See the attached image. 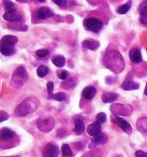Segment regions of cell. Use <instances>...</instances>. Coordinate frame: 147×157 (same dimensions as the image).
Returning a JSON list of instances; mask_svg holds the SVG:
<instances>
[{
  "mask_svg": "<svg viewBox=\"0 0 147 157\" xmlns=\"http://www.w3.org/2000/svg\"><path fill=\"white\" fill-rule=\"evenodd\" d=\"M111 111L117 116H126V115H131L132 114V109L131 105H113L111 107Z\"/></svg>",
  "mask_w": 147,
  "mask_h": 157,
  "instance_id": "cell-6",
  "label": "cell"
},
{
  "mask_svg": "<svg viewBox=\"0 0 147 157\" xmlns=\"http://www.w3.org/2000/svg\"><path fill=\"white\" fill-rule=\"evenodd\" d=\"M87 131H88V135L92 136V137L99 135V133L101 132V122H98L97 121V122L93 123V124L89 125V127L87 128Z\"/></svg>",
  "mask_w": 147,
  "mask_h": 157,
  "instance_id": "cell-12",
  "label": "cell"
},
{
  "mask_svg": "<svg viewBox=\"0 0 147 157\" xmlns=\"http://www.w3.org/2000/svg\"><path fill=\"white\" fill-rule=\"evenodd\" d=\"M3 6H5L6 11H10V10L15 9L14 3L12 2V1H10V0H3Z\"/></svg>",
  "mask_w": 147,
  "mask_h": 157,
  "instance_id": "cell-31",
  "label": "cell"
},
{
  "mask_svg": "<svg viewBox=\"0 0 147 157\" xmlns=\"http://www.w3.org/2000/svg\"><path fill=\"white\" fill-rule=\"evenodd\" d=\"M135 156H147V153H144V152H141V151H138L135 153Z\"/></svg>",
  "mask_w": 147,
  "mask_h": 157,
  "instance_id": "cell-40",
  "label": "cell"
},
{
  "mask_svg": "<svg viewBox=\"0 0 147 157\" xmlns=\"http://www.w3.org/2000/svg\"><path fill=\"white\" fill-rule=\"evenodd\" d=\"M97 121L98 122H101V123H104L106 121V115H105V113H99L97 115Z\"/></svg>",
  "mask_w": 147,
  "mask_h": 157,
  "instance_id": "cell-33",
  "label": "cell"
},
{
  "mask_svg": "<svg viewBox=\"0 0 147 157\" xmlns=\"http://www.w3.org/2000/svg\"><path fill=\"white\" fill-rule=\"evenodd\" d=\"M103 63L107 69L114 73H120L125 68V61L121 54L116 50H110L105 53Z\"/></svg>",
  "mask_w": 147,
  "mask_h": 157,
  "instance_id": "cell-1",
  "label": "cell"
},
{
  "mask_svg": "<svg viewBox=\"0 0 147 157\" xmlns=\"http://www.w3.org/2000/svg\"><path fill=\"white\" fill-rule=\"evenodd\" d=\"M38 107H39V100L36 97H28L16 107V109L14 110V114L17 117H23L35 112Z\"/></svg>",
  "mask_w": 147,
  "mask_h": 157,
  "instance_id": "cell-2",
  "label": "cell"
},
{
  "mask_svg": "<svg viewBox=\"0 0 147 157\" xmlns=\"http://www.w3.org/2000/svg\"><path fill=\"white\" fill-rule=\"evenodd\" d=\"M138 12H140L141 15H146L147 14V0L146 1H143L140 5V7H138Z\"/></svg>",
  "mask_w": 147,
  "mask_h": 157,
  "instance_id": "cell-29",
  "label": "cell"
},
{
  "mask_svg": "<svg viewBox=\"0 0 147 157\" xmlns=\"http://www.w3.org/2000/svg\"><path fill=\"white\" fill-rule=\"evenodd\" d=\"M18 2H28V1H31V0H16Z\"/></svg>",
  "mask_w": 147,
  "mask_h": 157,
  "instance_id": "cell-41",
  "label": "cell"
},
{
  "mask_svg": "<svg viewBox=\"0 0 147 157\" xmlns=\"http://www.w3.org/2000/svg\"><path fill=\"white\" fill-rule=\"evenodd\" d=\"M53 15H54L53 11L50 8H46V7L40 8L37 11V17L39 18V20H46V18H48V17H52Z\"/></svg>",
  "mask_w": 147,
  "mask_h": 157,
  "instance_id": "cell-9",
  "label": "cell"
},
{
  "mask_svg": "<svg viewBox=\"0 0 147 157\" xmlns=\"http://www.w3.org/2000/svg\"><path fill=\"white\" fill-rule=\"evenodd\" d=\"M43 155L44 156H57L58 155V147L55 144H47L43 148Z\"/></svg>",
  "mask_w": 147,
  "mask_h": 157,
  "instance_id": "cell-10",
  "label": "cell"
},
{
  "mask_svg": "<svg viewBox=\"0 0 147 157\" xmlns=\"http://www.w3.org/2000/svg\"><path fill=\"white\" fill-rule=\"evenodd\" d=\"M129 57L132 63H138L143 60L142 54H141V51L138 50V48H132L129 53Z\"/></svg>",
  "mask_w": 147,
  "mask_h": 157,
  "instance_id": "cell-13",
  "label": "cell"
},
{
  "mask_svg": "<svg viewBox=\"0 0 147 157\" xmlns=\"http://www.w3.org/2000/svg\"><path fill=\"white\" fill-rule=\"evenodd\" d=\"M82 45L87 50L96 51L100 46V43L98 41H96V40H85V41H83Z\"/></svg>",
  "mask_w": 147,
  "mask_h": 157,
  "instance_id": "cell-16",
  "label": "cell"
},
{
  "mask_svg": "<svg viewBox=\"0 0 147 157\" xmlns=\"http://www.w3.org/2000/svg\"><path fill=\"white\" fill-rule=\"evenodd\" d=\"M50 98L54 99V100H57V101H65V100H67L68 96H67L66 93H58V94L51 95Z\"/></svg>",
  "mask_w": 147,
  "mask_h": 157,
  "instance_id": "cell-27",
  "label": "cell"
},
{
  "mask_svg": "<svg viewBox=\"0 0 147 157\" xmlns=\"http://www.w3.org/2000/svg\"><path fill=\"white\" fill-rule=\"evenodd\" d=\"M47 55H50V53H48L47 50H39L36 52V56L38 57V58H45V57H47Z\"/></svg>",
  "mask_w": 147,
  "mask_h": 157,
  "instance_id": "cell-30",
  "label": "cell"
},
{
  "mask_svg": "<svg viewBox=\"0 0 147 157\" xmlns=\"http://www.w3.org/2000/svg\"><path fill=\"white\" fill-rule=\"evenodd\" d=\"M84 129H85L84 122L82 120H80V118L75 120V122H74V132L76 135H82L84 132Z\"/></svg>",
  "mask_w": 147,
  "mask_h": 157,
  "instance_id": "cell-19",
  "label": "cell"
},
{
  "mask_svg": "<svg viewBox=\"0 0 147 157\" xmlns=\"http://www.w3.org/2000/svg\"><path fill=\"white\" fill-rule=\"evenodd\" d=\"M138 129L143 133H147V117H142L138 121L136 124Z\"/></svg>",
  "mask_w": 147,
  "mask_h": 157,
  "instance_id": "cell-21",
  "label": "cell"
},
{
  "mask_svg": "<svg viewBox=\"0 0 147 157\" xmlns=\"http://www.w3.org/2000/svg\"><path fill=\"white\" fill-rule=\"evenodd\" d=\"M115 83L114 78H106V84H113Z\"/></svg>",
  "mask_w": 147,
  "mask_h": 157,
  "instance_id": "cell-39",
  "label": "cell"
},
{
  "mask_svg": "<svg viewBox=\"0 0 147 157\" xmlns=\"http://www.w3.org/2000/svg\"><path fill=\"white\" fill-rule=\"evenodd\" d=\"M0 114H1V116H0V122H5L6 120H8V118H9V114H8L7 112L1 111V112H0Z\"/></svg>",
  "mask_w": 147,
  "mask_h": 157,
  "instance_id": "cell-35",
  "label": "cell"
},
{
  "mask_svg": "<svg viewBox=\"0 0 147 157\" xmlns=\"http://www.w3.org/2000/svg\"><path fill=\"white\" fill-rule=\"evenodd\" d=\"M3 18L8 22H21L23 20V16L20 12L16 11V9L10 10V11H7L5 14H3Z\"/></svg>",
  "mask_w": 147,
  "mask_h": 157,
  "instance_id": "cell-8",
  "label": "cell"
},
{
  "mask_svg": "<svg viewBox=\"0 0 147 157\" xmlns=\"http://www.w3.org/2000/svg\"><path fill=\"white\" fill-rule=\"evenodd\" d=\"M0 137H1L2 141H5V140H10L15 137V132L10 128H2L1 129V132H0Z\"/></svg>",
  "mask_w": 147,
  "mask_h": 157,
  "instance_id": "cell-17",
  "label": "cell"
},
{
  "mask_svg": "<svg viewBox=\"0 0 147 157\" xmlns=\"http://www.w3.org/2000/svg\"><path fill=\"white\" fill-rule=\"evenodd\" d=\"M106 141H107V137H106V135L100 132L99 135H97V136H95V137H93L92 142L89 144V147L92 148V147H95L97 144H103V143H105Z\"/></svg>",
  "mask_w": 147,
  "mask_h": 157,
  "instance_id": "cell-11",
  "label": "cell"
},
{
  "mask_svg": "<svg viewBox=\"0 0 147 157\" xmlns=\"http://www.w3.org/2000/svg\"><path fill=\"white\" fill-rule=\"evenodd\" d=\"M121 87L125 90H138L140 85H138V83H135V82L127 81V80H126V81L121 84Z\"/></svg>",
  "mask_w": 147,
  "mask_h": 157,
  "instance_id": "cell-18",
  "label": "cell"
},
{
  "mask_svg": "<svg viewBox=\"0 0 147 157\" xmlns=\"http://www.w3.org/2000/svg\"><path fill=\"white\" fill-rule=\"evenodd\" d=\"M53 90H54V83L53 82H48L47 83V93L48 95H53Z\"/></svg>",
  "mask_w": 147,
  "mask_h": 157,
  "instance_id": "cell-34",
  "label": "cell"
},
{
  "mask_svg": "<svg viewBox=\"0 0 147 157\" xmlns=\"http://www.w3.org/2000/svg\"><path fill=\"white\" fill-rule=\"evenodd\" d=\"M18 39L15 36H11V35H7L5 37H2L1 39V45H15L17 43Z\"/></svg>",
  "mask_w": 147,
  "mask_h": 157,
  "instance_id": "cell-15",
  "label": "cell"
},
{
  "mask_svg": "<svg viewBox=\"0 0 147 157\" xmlns=\"http://www.w3.org/2000/svg\"><path fill=\"white\" fill-rule=\"evenodd\" d=\"M131 5H132V1L131 0H129L127 3H125V5L120 6V7L117 9V13L119 14H126L128 11L130 10V8H131Z\"/></svg>",
  "mask_w": 147,
  "mask_h": 157,
  "instance_id": "cell-25",
  "label": "cell"
},
{
  "mask_svg": "<svg viewBox=\"0 0 147 157\" xmlns=\"http://www.w3.org/2000/svg\"><path fill=\"white\" fill-rule=\"evenodd\" d=\"M55 126V120L52 116H43V117H40L37 121V127L40 131L42 132H48L51 131Z\"/></svg>",
  "mask_w": 147,
  "mask_h": 157,
  "instance_id": "cell-4",
  "label": "cell"
},
{
  "mask_svg": "<svg viewBox=\"0 0 147 157\" xmlns=\"http://www.w3.org/2000/svg\"><path fill=\"white\" fill-rule=\"evenodd\" d=\"M48 72H50V69H48L46 66H43V65L38 67V69H37V74L39 78H44Z\"/></svg>",
  "mask_w": 147,
  "mask_h": 157,
  "instance_id": "cell-26",
  "label": "cell"
},
{
  "mask_svg": "<svg viewBox=\"0 0 147 157\" xmlns=\"http://www.w3.org/2000/svg\"><path fill=\"white\" fill-rule=\"evenodd\" d=\"M88 1L91 3V5H99V3H101L103 0H88Z\"/></svg>",
  "mask_w": 147,
  "mask_h": 157,
  "instance_id": "cell-38",
  "label": "cell"
},
{
  "mask_svg": "<svg viewBox=\"0 0 147 157\" xmlns=\"http://www.w3.org/2000/svg\"><path fill=\"white\" fill-rule=\"evenodd\" d=\"M57 74H58V78H61V80H67V78H69V73H68L66 70H62V71L57 72Z\"/></svg>",
  "mask_w": 147,
  "mask_h": 157,
  "instance_id": "cell-32",
  "label": "cell"
},
{
  "mask_svg": "<svg viewBox=\"0 0 147 157\" xmlns=\"http://www.w3.org/2000/svg\"><path fill=\"white\" fill-rule=\"evenodd\" d=\"M20 23L21 22H13V24H12V22H10L9 28L13 29V30H17V31H26L27 29H28V27H27L26 25H21Z\"/></svg>",
  "mask_w": 147,
  "mask_h": 157,
  "instance_id": "cell-24",
  "label": "cell"
},
{
  "mask_svg": "<svg viewBox=\"0 0 147 157\" xmlns=\"http://www.w3.org/2000/svg\"><path fill=\"white\" fill-rule=\"evenodd\" d=\"M96 94H97V90L93 86H87V87L84 88V90L82 93L83 97L85 99H87V100H91L96 96Z\"/></svg>",
  "mask_w": 147,
  "mask_h": 157,
  "instance_id": "cell-14",
  "label": "cell"
},
{
  "mask_svg": "<svg viewBox=\"0 0 147 157\" xmlns=\"http://www.w3.org/2000/svg\"><path fill=\"white\" fill-rule=\"evenodd\" d=\"M144 94L147 96V83H146V86H145V90H144Z\"/></svg>",
  "mask_w": 147,
  "mask_h": 157,
  "instance_id": "cell-42",
  "label": "cell"
},
{
  "mask_svg": "<svg viewBox=\"0 0 147 157\" xmlns=\"http://www.w3.org/2000/svg\"><path fill=\"white\" fill-rule=\"evenodd\" d=\"M141 23L145 26H147V14L146 15H141V18H140Z\"/></svg>",
  "mask_w": 147,
  "mask_h": 157,
  "instance_id": "cell-37",
  "label": "cell"
},
{
  "mask_svg": "<svg viewBox=\"0 0 147 157\" xmlns=\"http://www.w3.org/2000/svg\"><path fill=\"white\" fill-rule=\"evenodd\" d=\"M15 53L14 45H1V54L5 56H11Z\"/></svg>",
  "mask_w": 147,
  "mask_h": 157,
  "instance_id": "cell-22",
  "label": "cell"
},
{
  "mask_svg": "<svg viewBox=\"0 0 147 157\" xmlns=\"http://www.w3.org/2000/svg\"><path fill=\"white\" fill-rule=\"evenodd\" d=\"M27 78H28V74H27L26 68H25L24 66H20V67L15 70L13 76H12V81H11L12 87H15V88L22 87Z\"/></svg>",
  "mask_w": 147,
  "mask_h": 157,
  "instance_id": "cell-3",
  "label": "cell"
},
{
  "mask_svg": "<svg viewBox=\"0 0 147 157\" xmlns=\"http://www.w3.org/2000/svg\"><path fill=\"white\" fill-rule=\"evenodd\" d=\"M117 98H118V95L115 94V93H105V94L102 95V101L105 103L114 102Z\"/></svg>",
  "mask_w": 147,
  "mask_h": 157,
  "instance_id": "cell-20",
  "label": "cell"
},
{
  "mask_svg": "<svg viewBox=\"0 0 147 157\" xmlns=\"http://www.w3.org/2000/svg\"><path fill=\"white\" fill-rule=\"evenodd\" d=\"M84 27L88 31H92V33H99L103 27L102 22L99 18L96 17H88L84 21Z\"/></svg>",
  "mask_w": 147,
  "mask_h": 157,
  "instance_id": "cell-5",
  "label": "cell"
},
{
  "mask_svg": "<svg viewBox=\"0 0 147 157\" xmlns=\"http://www.w3.org/2000/svg\"><path fill=\"white\" fill-rule=\"evenodd\" d=\"M52 63H54L56 67L61 68L66 65V58L63 56H61V55H57V56H55L52 58Z\"/></svg>",
  "mask_w": 147,
  "mask_h": 157,
  "instance_id": "cell-23",
  "label": "cell"
},
{
  "mask_svg": "<svg viewBox=\"0 0 147 157\" xmlns=\"http://www.w3.org/2000/svg\"><path fill=\"white\" fill-rule=\"evenodd\" d=\"M61 154H62V156H72L73 155V153H72L71 148H70V146L68 145V144H62V146H61Z\"/></svg>",
  "mask_w": 147,
  "mask_h": 157,
  "instance_id": "cell-28",
  "label": "cell"
},
{
  "mask_svg": "<svg viewBox=\"0 0 147 157\" xmlns=\"http://www.w3.org/2000/svg\"><path fill=\"white\" fill-rule=\"evenodd\" d=\"M112 121L115 123V124L117 125V126H119L121 129H123V131H125L126 133H131V131H132V127H131V125L129 124V123L127 122V121H125V120H123L121 117H119V116H117V115H115V116H113L112 117Z\"/></svg>",
  "mask_w": 147,
  "mask_h": 157,
  "instance_id": "cell-7",
  "label": "cell"
},
{
  "mask_svg": "<svg viewBox=\"0 0 147 157\" xmlns=\"http://www.w3.org/2000/svg\"><path fill=\"white\" fill-rule=\"evenodd\" d=\"M38 1H40V2H44L45 0H38Z\"/></svg>",
  "mask_w": 147,
  "mask_h": 157,
  "instance_id": "cell-43",
  "label": "cell"
},
{
  "mask_svg": "<svg viewBox=\"0 0 147 157\" xmlns=\"http://www.w3.org/2000/svg\"><path fill=\"white\" fill-rule=\"evenodd\" d=\"M53 1H54L57 6H59V7H62V6H65L66 3H67L68 0H53Z\"/></svg>",
  "mask_w": 147,
  "mask_h": 157,
  "instance_id": "cell-36",
  "label": "cell"
}]
</instances>
